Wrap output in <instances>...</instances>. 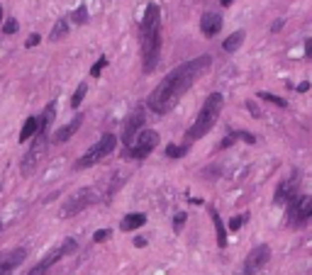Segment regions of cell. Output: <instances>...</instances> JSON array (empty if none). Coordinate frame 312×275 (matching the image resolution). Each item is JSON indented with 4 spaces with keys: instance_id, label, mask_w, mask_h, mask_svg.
Masks as SVG:
<instances>
[{
    "instance_id": "cell-1",
    "label": "cell",
    "mask_w": 312,
    "mask_h": 275,
    "mask_svg": "<svg viewBox=\"0 0 312 275\" xmlns=\"http://www.w3.org/2000/svg\"><path fill=\"white\" fill-rule=\"evenodd\" d=\"M212 66V56H198V58H190L181 66H176L164 81L154 88V93L146 98V108L154 112V114H169L178 100L183 98V93H188L200 76H205Z\"/></svg>"
},
{
    "instance_id": "cell-2",
    "label": "cell",
    "mask_w": 312,
    "mask_h": 275,
    "mask_svg": "<svg viewBox=\"0 0 312 275\" xmlns=\"http://www.w3.org/2000/svg\"><path fill=\"white\" fill-rule=\"evenodd\" d=\"M142 71L144 73H154L161 58V47H164V37H161V10L156 2H146L142 17Z\"/></svg>"
},
{
    "instance_id": "cell-3",
    "label": "cell",
    "mask_w": 312,
    "mask_h": 275,
    "mask_svg": "<svg viewBox=\"0 0 312 275\" xmlns=\"http://www.w3.org/2000/svg\"><path fill=\"white\" fill-rule=\"evenodd\" d=\"M222 108H225V98H222L220 93L207 95V100H205V105L200 108L195 122H193L190 129L186 132V139H188V141H198V139L205 137V134L217 124V119H220V114H222Z\"/></svg>"
},
{
    "instance_id": "cell-4",
    "label": "cell",
    "mask_w": 312,
    "mask_h": 275,
    "mask_svg": "<svg viewBox=\"0 0 312 275\" xmlns=\"http://www.w3.org/2000/svg\"><path fill=\"white\" fill-rule=\"evenodd\" d=\"M115 146H117V139H115V134H103V137L98 139L88 151H85L83 156L76 161V168L78 170H83V168H90V165L100 164L103 159H108L110 154L115 151Z\"/></svg>"
},
{
    "instance_id": "cell-5",
    "label": "cell",
    "mask_w": 312,
    "mask_h": 275,
    "mask_svg": "<svg viewBox=\"0 0 312 275\" xmlns=\"http://www.w3.org/2000/svg\"><path fill=\"white\" fill-rule=\"evenodd\" d=\"M156 146H159V132H154V129H142L139 137L134 139V144H132L129 149H125V159L142 161V159H146Z\"/></svg>"
},
{
    "instance_id": "cell-6",
    "label": "cell",
    "mask_w": 312,
    "mask_h": 275,
    "mask_svg": "<svg viewBox=\"0 0 312 275\" xmlns=\"http://www.w3.org/2000/svg\"><path fill=\"white\" fill-rule=\"evenodd\" d=\"M312 220V195H298L288 207V224L303 226Z\"/></svg>"
},
{
    "instance_id": "cell-7",
    "label": "cell",
    "mask_w": 312,
    "mask_h": 275,
    "mask_svg": "<svg viewBox=\"0 0 312 275\" xmlns=\"http://www.w3.org/2000/svg\"><path fill=\"white\" fill-rule=\"evenodd\" d=\"M93 200H95V190H93V188H81L78 193H73L66 202H63V207H61V217L68 220V217L81 215L88 205H93Z\"/></svg>"
},
{
    "instance_id": "cell-8",
    "label": "cell",
    "mask_w": 312,
    "mask_h": 275,
    "mask_svg": "<svg viewBox=\"0 0 312 275\" xmlns=\"http://www.w3.org/2000/svg\"><path fill=\"white\" fill-rule=\"evenodd\" d=\"M300 195V173L293 170L288 178H283L276 188V195H273V205L283 207V205H290L295 197Z\"/></svg>"
},
{
    "instance_id": "cell-9",
    "label": "cell",
    "mask_w": 312,
    "mask_h": 275,
    "mask_svg": "<svg viewBox=\"0 0 312 275\" xmlns=\"http://www.w3.org/2000/svg\"><path fill=\"white\" fill-rule=\"evenodd\" d=\"M268 258H271V246L261 244V246L251 248V251H249V256H247V261H244L242 275H258L263 268H266Z\"/></svg>"
},
{
    "instance_id": "cell-10",
    "label": "cell",
    "mask_w": 312,
    "mask_h": 275,
    "mask_svg": "<svg viewBox=\"0 0 312 275\" xmlns=\"http://www.w3.org/2000/svg\"><path fill=\"white\" fill-rule=\"evenodd\" d=\"M142 127H144V108H137L127 117V122L122 127V144H125V149H129L134 144V139L139 137Z\"/></svg>"
},
{
    "instance_id": "cell-11",
    "label": "cell",
    "mask_w": 312,
    "mask_h": 275,
    "mask_svg": "<svg viewBox=\"0 0 312 275\" xmlns=\"http://www.w3.org/2000/svg\"><path fill=\"white\" fill-rule=\"evenodd\" d=\"M44 154H47V137H34L32 146H29V151L25 154V159H22L20 170H22L25 175H29V173L37 168V164L42 161V156H44Z\"/></svg>"
},
{
    "instance_id": "cell-12",
    "label": "cell",
    "mask_w": 312,
    "mask_h": 275,
    "mask_svg": "<svg viewBox=\"0 0 312 275\" xmlns=\"http://www.w3.org/2000/svg\"><path fill=\"white\" fill-rule=\"evenodd\" d=\"M73 248H76V241H73V239L63 241V244H61L57 251H52V253H49L47 258H42V261H39V263H37V266H34V268H32L27 275H47V273H49V268H52V266L57 263L59 258H61L63 253H71Z\"/></svg>"
},
{
    "instance_id": "cell-13",
    "label": "cell",
    "mask_w": 312,
    "mask_h": 275,
    "mask_svg": "<svg viewBox=\"0 0 312 275\" xmlns=\"http://www.w3.org/2000/svg\"><path fill=\"white\" fill-rule=\"evenodd\" d=\"M25 258H27L25 248H12V251L0 253V275H10L20 263H25Z\"/></svg>"
},
{
    "instance_id": "cell-14",
    "label": "cell",
    "mask_w": 312,
    "mask_h": 275,
    "mask_svg": "<svg viewBox=\"0 0 312 275\" xmlns=\"http://www.w3.org/2000/svg\"><path fill=\"white\" fill-rule=\"evenodd\" d=\"M220 29H222V17H220L217 12H205V15H202L200 32H202L205 37H215V34H220Z\"/></svg>"
},
{
    "instance_id": "cell-15",
    "label": "cell",
    "mask_w": 312,
    "mask_h": 275,
    "mask_svg": "<svg viewBox=\"0 0 312 275\" xmlns=\"http://www.w3.org/2000/svg\"><path fill=\"white\" fill-rule=\"evenodd\" d=\"M81 124H83V114H76L68 124H63L61 129H57V134H54V144H63V141H68V139L81 129Z\"/></svg>"
},
{
    "instance_id": "cell-16",
    "label": "cell",
    "mask_w": 312,
    "mask_h": 275,
    "mask_svg": "<svg viewBox=\"0 0 312 275\" xmlns=\"http://www.w3.org/2000/svg\"><path fill=\"white\" fill-rule=\"evenodd\" d=\"M54 117H57V103L47 105V110L42 112V117H39V132H37V137H47V129H49V124L54 122Z\"/></svg>"
},
{
    "instance_id": "cell-17",
    "label": "cell",
    "mask_w": 312,
    "mask_h": 275,
    "mask_svg": "<svg viewBox=\"0 0 312 275\" xmlns=\"http://www.w3.org/2000/svg\"><path fill=\"white\" fill-rule=\"evenodd\" d=\"M144 224H146V215L134 212V215H127V217L122 220L120 229H122V231H134V229H139V226H144Z\"/></svg>"
},
{
    "instance_id": "cell-18",
    "label": "cell",
    "mask_w": 312,
    "mask_h": 275,
    "mask_svg": "<svg viewBox=\"0 0 312 275\" xmlns=\"http://www.w3.org/2000/svg\"><path fill=\"white\" fill-rule=\"evenodd\" d=\"M37 132H39V117H27L25 124H22V132H20V141L25 144L29 139H34Z\"/></svg>"
},
{
    "instance_id": "cell-19",
    "label": "cell",
    "mask_w": 312,
    "mask_h": 275,
    "mask_svg": "<svg viewBox=\"0 0 312 275\" xmlns=\"http://www.w3.org/2000/svg\"><path fill=\"white\" fill-rule=\"evenodd\" d=\"M244 29H237L234 34H229L227 39L222 42V52H227V54H232V52H237L239 47H242V42H244Z\"/></svg>"
},
{
    "instance_id": "cell-20",
    "label": "cell",
    "mask_w": 312,
    "mask_h": 275,
    "mask_svg": "<svg viewBox=\"0 0 312 275\" xmlns=\"http://www.w3.org/2000/svg\"><path fill=\"white\" fill-rule=\"evenodd\" d=\"M210 217H212V224H215V231H217V246L225 248L227 246V231H225V224L220 220V215L210 207Z\"/></svg>"
},
{
    "instance_id": "cell-21",
    "label": "cell",
    "mask_w": 312,
    "mask_h": 275,
    "mask_svg": "<svg viewBox=\"0 0 312 275\" xmlns=\"http://www.w3.org/2000/svg\"><path fill=\"white\" fill-rule=\"evenodd\" d=\"M66 37H68V22H66V20L54 22V27L49 32V42H61V39H66Z\"/></svg>"
},
{
    "instance_id": "cell-22",
    "label": "cell",
    "mask_w": 312,
    "mask_h": 275,
    "mask_svg": "<svg viewBox=\"0 0 312 275\" xmlns=\"http://www.w3.org/2000/svg\"><path fill=\"white\" fill-rule=\"evenodd\" d=\"M85 93H88V83H81L78 88H76V93H73V98H71V108H81V103H83Z\"/></svg>"
},
{
    "instance_id": "cell-23",
    "label": "cell",
    "mask_w": 312,
    "mask_h": 275,
    "mask_svg": "<svg viewBox=\"0 0 312 275\" xmlns=\"http://www.w3.org/2000/svg\"><path fill=\"white\" fill-rule=\"evenodd\" d=\"M186 151H188V146L169 144V146H166V159H181V156H186Z\"/></svg>"
},
{
    "instance_id": "cell-24",
    "label": "cell",
    "mask_w": 312,
    "mask_h": 275,
    "mask_svg": "<svg viewBox=\"0 0 312 275\" xmlns=\"http://www.w3.org/2000/svg\"><path fill=\"white\" fill-rule=\"evenodd\" d=\"M71 20H73L76 25H85V22H88V7H85V5H78L76 12L71 15Z\"/></svg>"
},
{
    "instance_id": "cell-25",
    "label": "cell",
    "mask_w": 312,
    "mask_h": 275,
    "mask_svg": "<svg viewBox=\"0 0 312 275\" xmlns=\"http://www.w3.org/2000/svg\"><path fill=\"white\" fill-rule=\"evenodd\" d=\"M105 66H108V56H100V58L93 63V68H90V78H100V73H103Z\"/></svg>"
},
{
    "instance_id": "cell-26",
    "label": "cell",
    "mask_w": 312,
    "mask_h": 275,
    "mask_svg": "<svg viewBox=\"0 0 312 275\" xmlns=\"http://www.w3.org/2000/svg\"><path fill=\"white\" fill-rule=\"evenodd\" d=\"M258 98L261 100H268V103H273V105H278V108H288V103H285L283 98H278V95H273V93H258Z\"/></svg>"
},
{
    "instance_id": "cell-27",
    "label": "cell",
    "mask_w": 312,
    "mask_h": 275,
    "mask_svg": "<svg viewBox=\"0 0 312 275\" xmlns=\"http://www.w3.org/2000/svg\"><path fill=\"white\" fill-rule=\"evenodd\" d=\"M186 220H188V215H186V212H178V215L173 217V231H176V234H181V229H183Z\"/></svg>"
},
{
    "instance_id": "cell-28",
    "label": "cell",
    "mask_w": 312,
    "mask_h": 275,
    "mask_svg": "<svg viewBox=\"0 0 312 275\" xmlns=\"http://www.w3.org/2000/svg\"><path fill=\"white\" fill-rule=\"evenodd\" d=\"M247 220H249V215H237L234 220L229 221V229H232V231H239V229H242V224H244Z\"/></svg>"
},
{
    "instance_id": "cell-29",
    "label": "cell",
    "mask_w": 312,
    "mask_h": 275,
    "mask_svg": "<svg viewBox=\"0 0 312 275\" xmlns=\"http://www.w3.org/2000/svg\"><path fill=\"white\" fill-rule=\"evenodd\" d=\"M17 27H20V25H17V20H15V17H10V20L5 22V27H2V34H7V37H10V34H15V32H17Z\"/></svg>"
},
{
    "instance_id": "cell-30",
    "label": "cell",
    "mask_w": 312,
    "mask_h": 275,
    "mask_svg": "<svg viewBox=\"0 0 312 275\" xmlns=\"http://www.w3.org/2000/svg\"><path fill=\"white\" fill-rule=\"evenodd\" d=\"M232 137H237V139H244L247 144H256V137L251 134V132H234Z\"/></svg>"
},
{
    "instance_id": "cell-31",
    "label": "cell",
    "mask_w": 312,
    "mask_h": 275,
    "mask_svg": "<svg viewBox=\"0 0 312 275\" xmlns=\"http://www.w3.org/2000/svg\"><path fill=\"white\" fill-rule=\"evenodd\" d=\"M108 236H110V229H98V231L93 234V241H98V244H100V241H105Z\"/></svg>"
},
{
    "instance_id": "cell-32",
    "label": "cell",
    "mask_w": 312,
    "mask_h": 275,
    "mask_svg": "<svg viewBox=\"0 0 312 275\" xmlns=\"http://www.w3.org/2000/svg\"><path fill=\"white\" fill-rule=\"evenodd\" d=\"M39 42H42V37H39V34H29L27 42H25V47H27V49H32V47H37Z\"/></svg>"
},
{
    "instance_id": "cell-33",
    "label": "cell",
    "mask_w": 312,
    "mask_h": 275,
    "mask_svg": "<svg viewBox=\"0 0 312 275\" xmlns=\"http://www.w3.org/2000/svg\"><path fill=\"white\" fill-rule=\"evenodd\" d=\"M305 56H308V58H312V39H308V42H305Z\"/></svg>"
},
{
    "instance_id": "cell-34",
    "label": "cell",
    "mask_w": 312,
    "mask_h": 275,
    "mask_svg": "<svg viewBox=\"0 0 312 275\" xmlns=\"http://www.w3.org/2000/svg\"><path fill=\"white\" fill-rule=\"evenodd\" d=\"M134 246H137V248L146 246V239H142V236H139V239H134Z\"/></svg>"
},
{
    "instance_id": "cell-35",
    "label": "cell",
    "mask_w": 312,
    "mask_h": 275,
    "mask_svg": "<svg viewBox=\"0 0 312 275\" xmlns=\"http://www.w3.org/2000/svg\"><path fill=\"white\" fill-rule=\"evenodd\" d=\"M285 22L283 20H276V25H273V32H281V27H283Z\"/></svg>"
},
{
    "instance_id": "cell-36",
    "label": "cell",
    "mask_w": 312,
    "mask_h": 275,
    "mask_svg": "<svg viewBox=\"0 0 312 275\" xmlns=\"http://www.w3.org/2000/svg\"><path fill=\"white\" fill-rule=\"evenodd\" d=\"M232 2H234V0H220V5H225V7H227V5H232Z\"/></svg>"
},
{
    "instance_id": "cell-37",
    "label": "cell",
    "mask_w": 312,
    "mask_h": 275,
    "mask_svg": "<svg viewBox=\"0 0 312 275\" xmlns=\"http://www.w3.org/2000/svg\"><path fill=\"white\" fill-rule=\"evenodd\" d=\"M0 22H2V7H0Z\"/></svg>"
},
{
    "instance_id": "cell-38",
    "label": "cell",
    "mask_w": 312,
    "mask_h": 275,
    "mask_svg": "<svg viewBox=\"0 0 312 275\" xmlns=\"http://www.w3.org/2000/svg\"><path fill=\"white\" fill-rule=\"evenodd\" d=\"M0 231H2V221H0Z\"/></svg>"
}]
</instances>
